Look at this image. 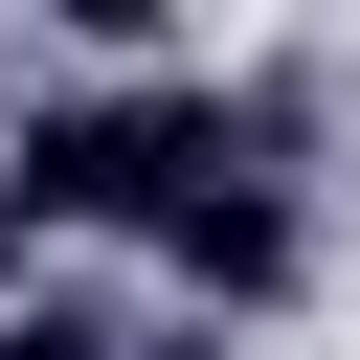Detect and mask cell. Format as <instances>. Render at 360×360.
Here are the masks:
<instances>
[{
	"instance_id": "obj_4",
	"label": "cell",
	"mask_w": 360,
	"mask_h": 360,
	"mask_svg": "<svg viewBox=\"0 0 360 360\" xmlns=\"http://www.w3.org/2000/svg\"><path fill=\"white\" fill-rule=\"evenodd\" d=\"M135 360H248V338H225V315H180V292H158V315H135Z\"/></svg>"
},
{
	"instance_id": "obj_3",
	"label": "cell",
	"mask_w": 360,
	"mask_h": 360,
	"mask_svg": "<svg viewBox=\"0 0 360 360\" xmlns=\"http://www.w3.org/2000/svg\"><path fill=\"white\" fill-rule=\"evenodd\" d=\"M0 360H135V315H112V292H22V315H0Z\"/></svg>"
},
{
	"instance_id": "obj_1",
	"label": "cell",
	"mask_w": 360,
	"mask_h": 360,
	"mask_svg": "<svg viewBox=\"0 0 360 360\" xmlns=\"http://www.w3.org/2000/svg\"><path fill=\"white\" fill-rule=\"evenodd\" d=\"M22 202L45 225H112V248H158L180 202H225V180H270V112L225 90V68H68L22 135Z\"/></svg>"
},
{
	"instance_id": "obj_2",
	"label": "cell",
	"mask_w": 360,
	"mask_h": 360,
	"mask_svg": "<svg viewBox=\"0 0 360 360\" xmlns=\"http://www.w3.org/2000/svg\"><path fill=\"white\" fill-rule=\"evenodd\" d=\"M292 270H315V180H292V158H270V180H225V202H180V225H158V292H180V315H270V292H292Z\"/></svg>"
}]
</instances>
